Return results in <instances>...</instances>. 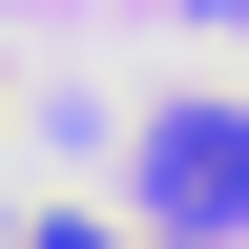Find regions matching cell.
<instances>
[{
  "label": "cell",
  "instance_id": "obj_1",
  "mask_svg": "<svg viewBox=\"0 0 249 249\" xmlns=\"http://www.w3.org/2000/svg\"><path fill=\"white\" fill-rule=\"evenodd\" d=\"M145 229H249V104H145Z\"/></svg>",
  "mask_w": 249,
  "mask_h": 249
},
{
  "label": "cell",
  "instance_id": "obj_2",
  "mask_svg": "<svg viewBox=\"0 0 249 249\" xmlns=\"http://www.w3.org/2000/svg\"><path fill=\"white\" fill-rule=\"evenodd\" d=\"M21 249H104V229H83V208H42V229H21Z\"/></svg>",
  "mask_w": 249,
  "mask_h": 249
}]
</instances>
